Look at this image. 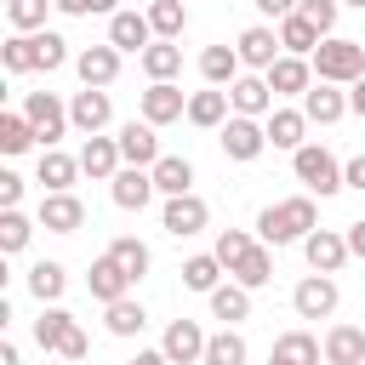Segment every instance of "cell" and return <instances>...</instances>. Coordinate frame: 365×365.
Listing matches in <instances>:
<instances>
[{
  "label": "cell",
  "mask_w": 365,
  "mask_h": 365,
  "mask_svg": "<svg viewBox=\"0 0 365 365\" xmlns=\"http://www.w3.org/2000/svg\"><path fill=\"white\" fill-rule=\"evenodd\" d=\"M314 228H319L314 194H297V200H279V205L257 211V240L262 245H291V240H308Z\"/></svg>",
  "instance_id": "6da1fadb"
},
{
  "label": "cell",
  "mask_w": 365,
  "mask_h": 365,
  "mask_svg": "<svg viewBox=\"0 0 365 365\" xmlns=\"http://www.w3.org/2000/svg\"><path fill=\"white\" fill-rule=\"evenodd\" d=\"M308 63H314L319 86H354V80H365V46L359 40H342V34L319 40V51Z\"/></svg>",
  "instance_id": "7a4b0ae2"
},
{
  "label": "cell",
  "mask_w": 365,
  "mask_h": 365,
  "mask_svg": "<svg viewBox=\"0 0 365 365\" xmlns=\"http://www.w3.org/2000/svg\"><path fill=\"white\" fill-rule=\"evenodd\" d=\"M291 171H297V182H302L308 194H319V200L342 194V165H336L319 143H302V148L291 154Z\"/></svg>",
  "instance_id": "3957f363"
},
{
  "label": "cell",
  "mask_w": 365,
  "mask_h": 365,
  "mask_svg": "<svg viewBox=\"0 0 365 365\" xmlns=\"http://www.w3.org/2000/svg\"><path fill=\"white\" fill-rule=\"evenodd\" d=\"M217 143H222V154H228V160L251 165V160L268 148V125H262V120H245V114H228V125L217 131Z\"/></svg>",
  "instance_id": "277c9868"
},
{
  "label": "cell",
  "mask_w": 365,
  "mask_h": 365,
  "mask_svg": "<svg viewBox=\"0 0 365 365\" xmlns=\"http://www.w3.org/2000/svg\"><path fill=\"white\" fill-rule=\"evenodd\" d=\"M336 302H342V291H336V279H331V274H308V279H297V291H291L297 319H331V314H336Z\"/></svg>",
  "instance_id": "5b68a950"
},
{
  "label": "cell",
  "mask_w": 365,
  "mask_h": 365,
  "mask_svg": "<svg viewBox=\"0 0 365 365\" xmlns=\"http://www.w3.org/2000/svg\"><path fill=\"white\" fill-rule=\"evenodd\" d=\"M234 51H240V63H245V68H257V74H268V68L285 57V46H279V29H268V23H251V29L234 40Z\"/></svg>",
  "instance_id": "8992f818"
},
{
  "label": "cell",
  "mask_w": 365,
  "mask_h": 365,
  "mask_svg": "<svg viewBox=\"0 0 365 365\" xmlns=\"http://www.w3.org/2000/svg\"><path fill=\"white\" fill-rule=\"evenodd\" d=\"M23 114H29V125L40 131L46 148H57V137L68 131V108H63L51 91H29V97H23Z\"/></svg>",
  "instance_id": "52a82bcc"
},
{
  "label": "cell",
  "mask_w": 365,
  "mask_h": 365,
  "mask_svg": "<svg viewBox=\"0 0 365 365\" xmlns=\"http://www.w3.org/2000/svg\"><path fill=\"white\" fill-rule=\"evenodd\" d=\"M211 222V205L200 200V194H177V200H165V211H160V228L171 234V240H188V234H200Z\"/></svg>",
  "instance_id": "ba28073f"
},
{
  "label": "cell",
  "mask_w": 365,
  "mask_h": 365,
  "mask_svg": "<svg viewBox=\"0 0 365 365\" xmlns=\"http://www.w3.org/2000/svg\"><path fill=\"white\" fill-rule=\"evenodd\" d=\"M114 120V103H108V91H97V86H86V91H74V103H68V125L74 131H86V137H103V125Z\"/></svg>",
  "instance_id": "9c48e42d"
},
{
  "label": "cell",
  "mask_w": 365,
  "mask_h": 365,
  "mask_svg": "<svg viewBox=\"0 0 365 365\" xmlns=\"http://www.w3.org/2000/svg\"><path fill=\"white\" fill-rule=\"evenodd\" d=\"M302 257H308L314 274H336L354 251H348V234H336V228H314V234L302 240Z\"/></svg>",
  "instance_id": "30bf717a"
},
{
  "label": "cell",
  "mask_w": 365,
  "mask_h": 365,
  "mask_svg": "<svg viewBox=\"0 0 365 365\" xmlns=\"http://www.w3.org/2000/svg\"><path fill=\"white\" fill-rule=\"evenodd\" d=\"M205 342H211V336L200 331V319H171L160 348H165L171 365H200V359H205Z\"/></svg>",
  "instance_id": "8fae6325"
},
{
  "label": "cell",
  "mask_w": 365,
  "mask_h": 365,
  "mask_svg": "<svg viewBox=\"0 0 365 365\" xmlns=\"http://www.w3.org/2000/svg\"><path fill=\"white\" fill-rule=\"evenodd\" d=\"M108 46H114L120 57H125V51H137V57H143V51L154 46L148 11H114V17H108Z\"/></svg>",
  "instance_id": "7c38bea8"
},
{
  "label": "cell",
  "mask_w": 365,
  "mask_h": 365,
  "mask_svg": "<svg viewBox=\"0 0 365 365\" xmlns=\"http://www.w3.org/2000/svg\"><path fill=\"white\" fill-rule=\"evenodd\" d=\"M131 285H137V279H131V274H125L108 251H103V257L91 262V274H86V291H91L103 308H108V302H120V297H131Z\"/></svg>",
  "instance_id": "4fadbf2b"
},
{
  "label": "cell",
  "mask_w": 365,
  "mask_h": 365,
  "mask_svg": "<svg viewBox=\"0 0 365 365\" xmlns=\"http://www.w3.org/2000/svg\"><path fill=\"white\" fill-rule=\"evenodd\" d=\"M262 80H268L274 97H308V91H314V63H308V57H279Z\"/></svg>",
  "instance_id": "5bb4252c"
},
{
  "label": "cell",
  "mask_w": 365,
  "mask_h": 365,
  "mask_svg": "<svg viewBox=\"0 0 365 365\" xmlns=\"http://www.w3.org/2000/svg\"><path fill=\"white\" fill-rule=\"evenodd\" d=\"M120 160H125V165H143V171H154V165H160V137H154V125H148V120L120 125Z\"/></svg>",
  "instance_id": "9a60e30c"
},
{
  "label": "cell",
  "mask_w": 365,
  "mask_h": 365,
  "mask_svg": "<svg viewBox=\"0 0 365 365\" xmlns=\"http://www.w3.org/2000/svg\"><path fill=\"white\" fill-rule=\"evenodd\" d=\"M80 171L97 177V182H114V177L125 171V160H120V137H86V148H80Z\"/></svg>",
  "instance_id": "2e32d148"
},
{
  "label": "cell",
  "mask_w": 365,
  "mask_h": 365,
  "mask_svg": "<svg viewBox=\"0 0 365 365\" xmlns=\"http://www.w3.org/2000/svg\"><path fill=\"white\" fill-rule=\"evenodd\" d=\"M228 103H234V114H245V120L274 114V91H268V80H262V74H240V80L228 86Z\"/></svg>",
  "instance_id": "e0dca14e"
},
{
  "label": "cell",
  "mask_w": 365,
  "mask_h": 365,
  "mask_svg": "<svg viewBox=\"0 0 365 365\" xmlns=\"http://www.w3.org/2000/svg\"><path fill=\"white\" fill-rule=\"evenodd\" d=\"M108 194H114V205L120 211H143L160 188H154V171H143V165H125L114 182H108Z\"/></svg>",
  "instance_id": "ac0fdd59"
},
{
  "label": "cell",
  "mask_w": 365,
  "mask_h": 365,
  "mask_svg": "<svg viewBox=\"0 0 365 365\" xmlns=\"http://www.w3.org/2000/svg\"><path fill=\"white\" fill-rule=\"evenodd\" d=\"M74 68H80V80L86 86H97V91H108L114 86V74H120V51L103 40V46H86L80 57H74Z\"/></svg>",
  "instance_id": "d6986e66"
},
{
  "label": "cell",
  "mask_w": 365,
  "mask_h": 365,
  "mask_svg": "<svg viewBox=\"0 0 365 365\" xmlns=\"http://www.w3.org/2000/svg\"><path fill=\"white\" fill-rule=\"evenodd\" d=\"M182 114H188V97H182L171 80H160V86L143 91V120H148V125H171V120H182Z\"/></svg>",
  "instance_id": "ffe728a7"
},
{
  "label": "cell",
  "mask_w": 365,
  "mask_h": 365,
  "mask_svg": "<svg viewBox=\"0 0 365 365\" xmlns=\"http://www.w3.org/2000/svg\"><path fill=\"white\" fill-rule=\"evenodd\" d=\"M228 114H234V103H228V91H222V86L194 91V97H188V125H200V131H222V125H228Z\"/></svg>",
  "instance_id": "44dd1931"
},
{
  "label": "cell",
  "mask_w": 365,
  "mask_h": 365,
  "mask_svg": "<svg viewBox=\"0 0 365 365\" xmlns=\"http://www.w3.org/2000/svg\"><path fill=\"white\" fill-rule=\"evenodd\" d=\"M80 222H86V205L74 194H46L40 200V228L46 234H80Z\"/></svg>",
  "instance_id": "7402d4cb"
},
{
  "label": "cell",
  "mask_w": 365,
  "mask_h": 365,
  "mask_svg": "<svg viewBox=\"0 0 365 365\" xmlns=\"http://www.w3.org/2000/svg\"><path fill=\"white\" fill-rule=\"evenodd\" d=\"M319 348H325V365H365V331L359 325H331Z\"/></svg>",
  "instance_id": "603a6c76"
},
{
  "label": "cell",
  "mask_w": 365,
  "mask_h": 365,
  "mask_svg": "<svg viewBox=\"0 0 365 365\" xmlns=\"http://www.w3.org/2000/svg\"><path fill=\"white\" fill-rule=\"evenodd\" d=\"M74 177H80V160L74 154L40 148V182H46V194H74Z\"/></svg>",
  "instance_id": "cb8c5ba5"
},
{
  "label": "cell",
  "mask_w": 365,
  "mask_h": 365,
  "mask_svg": "<svg viewBox=\"0 0 365 365\" xmlns=\"http://www.w3.org/2000/svg\"><path fill=\"white\" fill-rule=\"evenodd\" d=\"M228 274H234V285H245V291H262V285L274 279V245H262V240H257V245H251V251H245V257H240Z\"/></svg>",
  "instance_id": "d4e9b609"
},
{
  "label": "cell",
  "mask_w": 365,
  "mask_h": 365,
  "mask_svg": "<svg viewBox=\"0 0 365 365\" xmlns=\"http://www.w3.org/2000/svg\"><path fill=\"white\" fill-rule=\"evenodd\" d=\"M240 68H245V63H240L234 46H205V51H200V74H205V86H222V91H228V86L240 80Z\"/></svg>",
  "instance_id": "484cf974"
},
{
  "label": "cell",
  "mask_w": 365,
  "mask_h": 365,
  "mask_svg": "<svg viewBox=\"0 0 365 365\" xmlns=\"http://www.w3.org/2000/svg\"><path fill=\"white\" fill-rule=\"evenodd\" d=\"M302 114H308V125H336V120L348 114V91H336V86H314V91L302 97Z\"/></svg>",
  "instance_id": "4316f807"
},
{
  "label": "cell",
  "mask_w": 365,
  "mask_h": 365,
  "mask_svg": "<svg viewBox=\"0 0 365 365\" xmlns=\"http://www.w3.org/2000/svg\"><path fill=\"white\" fill-rule=\"evenodd\" d=\"M325 359V348L308 336V331H285L279 342H274V354H268V365H319Z\"/></svg>",
  "instance_id": "83f0119b"
},
{
  "label": "cell",
  "mask_w": 365,
  "mask_h": 365,
  "mask_svg": "<svg viewBox=\"0 0 365 365\" xmlns=\"http://www.w3.org/2000/svg\"><path fill=\"white\" fill-rule=\"evenodd\" d=\"M319 40H325V34H319L302 11H291V17L279 23V46H285V57H314V51H319Z\"/></svg>",
  "instance_id": "f1b7e54d"
},
{
  "label": "cell",
  "mask_w": 365,
  "mask_h": 365,
  "mask_svg": "<svg viewBox=\"0 0 365 365\" xmlns=\"http://www.w3.org/2000/svg\"><path fill=\"white\" fill-rule=\"evenodd\" d=\"M154 188H160L165 200L194 194V165H188L182 154H160V165H154Z\"/></svg>",
  "instance_id": "f546056e"
},
{
  "label": "cell",
  "mask_w": 365,
  "mask_h": 365,
  "mask_svg": "<svg viewBox=\"0 0 365 365\" xmlns=\"http://www.w3.org/2000/svg\"><path fill=\"white\" fill-rule=\"evenodd\" d=\"M302 131H308V114H302V108H274V114H268V143H274V148H291V154H297V148H302Z\"/></svg>",
  "instance_id": "4dcf8cb0"
},
{
  "label": "cell",
  "mask_w": 365,
  "mask_h": 365,
  "mask_svg": "<svg viewBox=\"0 0 365 365\" xmlns=\"http://www.w3.org/2000/svg\"><path fill=\"white\" fill-rule=\"evenodd\" d=\"M74 325H80V319H74L68 308H57V302H51V308H40V319H34V342H40L46 354H57V348H63V336H68Z\"/></svg>",
  "instance_id": "1f68e13d"
},
{
  "label": "cell",
  "mask_w": 365,
  "mask_h": 365,
  "mask_svg": "<svg viewBox=\"0 0 365 365\" xmlns=\"http://www.w3.org/2000/svg\"><path fill=\"white\" fill-rule=\"evenodd\" d=\"M137 63H143L148 86H160V80H171V74L182 68V46H171V40H154V46H148V51H143Z\"/></svg>",
  "instance_id": "d6a6232c"
},
{
  "label": "cell",
  "mask_w": 365,
  "mask_h": 365,
  "mask_svg": "<svg viewBox=\"0 0 365 365\" xmlns=\"http://www.w3.org/2000/svg\"><path fill=\"white\" fill-rule=\"evenodd\" d=\"M182 285H188V291H200V297H211V291L222 285V262H217V251L188 257V262H182Z\"/></svg>",
  "instance_id": "836d02e7"
},
{
  "label": "cell",
  "mask_w": 365,
  "mask_h": 365,
  "mask_svg": "<svg viewBox=\"0 0 365 365\" xmlns=\"http://www.w3.org/2000/svg\"><path fill=\"white\" fill-rule=\"evenodd\" d=\"M29 291H34L40 308L57 302V297L68 291V268H63V262H34V268H29Z\"/></svg>",
  "instance_id": "e575fe53"
},
{
  "label": "cell",
  "mask_w": 365,
  "mask_h": 365,
  "mask_svg": "<svg viewBox=\"0 0 365 365\" xmlns=\"http://www.w3.org/2000/svg\"><path fill=\"white\" fill-rule=\"evenodd\" d=\"M211 319H222V325L251 319V291H245V285H217V291H211Z\"/></svg>",
  "instance_id": "d590c367"
},
{
  "label": "cell",
  "mask_w": 365,
  "mask_h": 365,
  "mask_svg": "<svg viewBox=\"0 0 365 365\" xmlns=\"http://www.w3.org/2000/svg\"><path fill=\"white\" fill-rule=\"evenodd\" d=\"M103 325H108V336H137V331L148 325V314H143L137 297H120V302L103 308Z\"/></svg>",
  "instance_id": "8d00e7d4"
},
{
  "label": "cell",
  "mask_w": 365,
  "mask_h": 365,
  "mask_svg": "<svg viewBox=\"0 0 365 365\" xmlns=\"http://www.w3.org/2000/svg\"><path fill=\"white\" fill-rule=\"evenodd\" d=\"M148 29H154V40H177L188 29V6L182 0H154L148 6Z\"/></svg>",
  "instance_id": "74e56055"
},
{
  "label": "cell",
  "mask_w": 365,
  "mask_h": 365,
  "mask_svg": "<svg viewBox=\"0 0 365 365\" xmlns=\"http://www.w3.org/2000/svg\"><path fill=\"white\" fill-rule=\"evenodd\" d=\"M245 354H251L245 336H240L234 325H222V331L205 342V359H200V365H245Z\"/></svg>",
  "instance_id": "f35d334b"
},
{
  "label": "cell",
  "mask_w": 365,
  "mask_h": 365,
  "mask_svg": "<svg viewBox=\"0 0 365 365\" xmlns=\"http://www.w3.org/2000/svg\"><path fill=\"white\" fill-rule=\"evenodd\" d=\"M108 257H114V262H120V268H125L131 279H143V274H148V262H154V251H148V245H143L137 234H120V240L108 245Z\"/></svg>",
  "instance_id": "ab89813d"
},
{
  "label": "cell",
  "mask_w": 365,
  "mask_h": 365,
  "mask_svg": "<svg viewBox=\"0 0 365 365\" xmlns=\"http://www.w3.org/2000/svg\"><path fill=\"white\" fill-rule=\"evenodd\" d=\"M34 143H40V131L29 125V114H0V154H23Z\"/></svg>",
  "instance_id": "60d3db41"
},
{
  "label": "cell",
  "mask_w": 365,
  "mask_h": 365,
  "mask_svg": "<svg viewBox=\"0 0 365 365\" xmlns=\"http://www.w3.org/2000/svg\"><path fill=\"white\" fill-rule=\"evenodd\" d=\"M46 6H51V0H6V23H11L17 34H40V29H46Z\"/></svg>",
  "instance_id": "b9f144b4"
},
{
  "label": "cell",
  "mask_w": 365,
  "mask_h": 365,
  "mask_svg": "<svg viewBox=\"0 0 365 365\" xmlns=\"http://www.w3.org/2000/svg\"><path fill=\"white\" fill-rule=\"evenodd\" d=\"M0 63H6V74H29V68H40V57H34V34H11V40L0 46Z\"/></svg>",
  "instance_id": "7bdbcfd3"
},
{
  "label": "cell",
  "mask_w": 365,
  "mask_h": 365,
  "mask_svg": "<svg viewBox=\"0 0 365 365\" xmlns=\"http://www.w3.org/2000/svg\"><path fill=\"white\" fill-rule=\"evenodd\" d=\"M29 234H34V222H29L23 211H0V251H6V257H17V251L29 245Z\"/></svg>",
  "instance_id": "ee69618b"
},
{
  "label": "cell",
  "mask_w": 365,
  "mask_h": 365,
  "mask_svg": "<svg viewBox=\"0 0 365 365\" xmlns=\"http://www.w3.org/2000/svg\"><path fill=\"white\" fill-rule=\"evenodd\" d=\"M34 57H40V68L51 74V68H63V63H68V40H63V34H51V29H46V34H34Z\"/></svg>",
  "instance_id": "f6af8a7d"
},
{
  "label": "cell",
  "mask_w": 365,
  "mask_h": 365,
  "mask_svg": "<svg viewBox=\"0 0 365 365\" xmlns=\"http://www.w3.org/2000/svg\"><path fill=\"white\" fill-rule=\"evenodd\" d=\"M251 245H257V240H251L245 228H222V234H217V262H222V268H234Z\"/></svg>",
  "instance_id": "bcb514c9"
},
{
  "label": "cell",
  "mask_w": 365,
  "mask_h": 365,
  "mask_svg": "<svg viewBox=\"0 0 365 365\" xmlns=\"http://www.w3.org/2000/svg\"><path fill=\"white\" fill-rule=\"evenodd\" d=\"M297 11H302V17H308V23H314V29L325 34V40H331V29H336V11H342V0H297Z\"/></svg>",
  "instance_id": "7dc6e473"
},
{
  "label": "cell",
  "mask_w": 365,
  "mask_h": 365,
  "mask_svg": "<svg viewBox=\"0 0 365 365\" xmlns=\"http://www.w3.org/2000/svg\"><path fill=\"white\" fill-rule=\"evenodd\" d=\"M23 188H29V182H23L17 171H0V211H17V205H23Z\"/></svg>",
  "instance_id": "c3c4849f"
},
{
  "label": "cell",
  "mask_w": 365,
  "mask_h": 365,
  "mask_svg": "<svg viewBox=\"0 0 365 365\" xmlns=\"http://www.w3.org/2000/svg\"><path fill=\"white\" fill-rule=\"evenodd\" d=\"M342 188H359V194H365V154H354V160L342 165Z\"/></svg>",
  "instance_id": "681fc988"
},
{
  "label": "cell",
  "mask_w": 365,
  "mask_h": 365,
  "mask_svg": "<svg viewBox=\"0 0 365 365\" xmlns=\"http://www.w3.org/2000/svg\"><path fill=\"white\" fill-rule=\"evenodd\" d=\"M251 6H257L262 17H279V23H285V17L297 11V0H251Z\"/></svg>",
  "instance_id": "f907efd6"
},
{
  "label": "cell",
  "mask_w": 365,
  "mask_h": 365,
  "mask_svg": "<svg viewBox=\"0 0 365 365\" xmlns=\"http://www.w3.org/2000/svg\"><path fill=\"white\" fill-rule=\"evenodd\" d=\"M342 234H348V251H354V257H365V217H359V222H348Z\"/></svg>",
  "instance_id": "816d5d0a"
},
{
  "label": "cell",
  "mask_w": 365,
  "mask_h": 365,
  "mask_svg": "<svg viewBox=\"0 0 365 365\" xmlns=\"http://www.w3.org/2000/svg\"><path fill=\"white\" fill-rule=\"evenodd\" d=\"M63 17H91V0H51Z\"/></svg>",
  "instance_id": "f5cc1de1"
},
{
  "label": "cell",
  "mask_w": 365,
  "mask_h": 365,
  "mask_svg": "<svg viewBox=\"0 0 365 365\" xmlns=\"http://www.w3.org/2000/svg\"><path fill=\"white\" fill-rule=\"evenodd\" d=\"M348 114H359V120H365V80H354V86H348Z\"/></svg>",
  "instance_id": "db71d44e"
},
{
  "label": "cell",
  "mask_w": 365,
  "mask_h": 365,
  "mask_svg": "<svg viewBox=\"0 0 365 365\" xmlns=\"http://www.w3.org/2000/svg\"><path fill=\"white\" fill-rule=\"evenodd\" d=\"M131 365H171V359H165V348H137Z\"/></svg>",
  "instance_id": "11a10c76"
},
{
  "label": "cell",
  "mask_w": 365,
  "mask_h": 365,
  "mask_svg": "<svg viewBox=\"0 0 365 365\" xmlns=\"http://www.w3.org/2000/svg\"><path fill=\"white\" fill-rule=\"evenodd\" d=\"M0 365H23L17 359V342H0Z\"/></svg>",
  "instance_id": "9f6ffc18"
},
{
  "label": "cell",
  "mask_w": 365,
  "mask_h": 365,
  "mask_svg": "<svg viewBox=\"0 0 365 365\" xmlns=\"http://www.w3.org/2000/svg\"><path fill=\"white\" fill-rule=\"evenodd\" d=\"M91 11H108V17H114V11H120V0H91Z\"/></svg>",
  "instance_id": "6f0895ef"
},
{
  "label": "cell",
  "mask_w": 365,
  "mask_h": 365,
  "mask_svg": "<svg viewBox=\"0 0 365 365\" xmlns=\"http://www.w3.org/2000/svg\"><path fill=\"white\" fill-rule=\"evenodd\" d=\"M342 6H359V11H365V0H342Z\"/></svg>",
  "instance_id": "680465c9"
}]
</instances>
